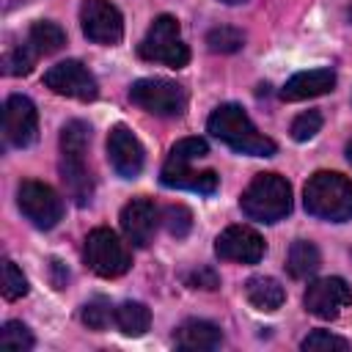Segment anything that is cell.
I'll return each mask as SVG.
<instances>
[{"label": "cell", "mask_w": 352, "mask_h": 352, "mask_svg": "<svg viewBox=\"0 0 352 352\" xmlns=\"http://www.w3.org/2000/svg\"><path fill=\"white\" fill-rule=\"evenodd\" d=\"M88 138H91V126L80 118L69 121L60 129V179L66 184L69 198L77 206H85L94 195V176L85 162Z\"/></svg>", "instance_id": "cell-1"}, {"label": "cell", "mask_w": 352, "mask_h": 352, "mask_svg": "<svg viewBox=\"0 0 352 352\" xmlns=\"http://www.w3.org/2000/svg\"><path fill=\"white\" fill-rule=\"evenodd\" d=\"M206 126H209V132H212L217 140H223L226 146H231V148L239 151V154L272 157V154L278 151V146H275L270 138H264V135L253 126L250 116H248L239 104H234V102L214 107V113L209 116Z\"/></svg>", "instance_id": "cell-2"}, {"label": "cell", "mask_w": 352, "mask_h": 352, "mask_svg": "<svg viewBox=\"0 0 352 352\" xmlns=\"http://www.w3.org/2000/svg\"><path fill=\"white\" fill-rule=\"evenodd\" d=\"M302 204L305 212L319 220H330V223L352 220V182L336 170H316L305 182Z\"/></svg>", "instance_id": "cell-3"}, {"label": "cell", "mask_w": 352, "mask_h": 352, "mask_svg": "<svg viewBox=\"0 0 352 352\" xmlns=\"http://www.w3.org/2000/svg\"><path fill=\"white\" fill-rule=\"evenodd\" d=\"M239 206L256 223H278L292 212V184L278 173H258L245 187Z\"/></svg>", "instance_id": "cell-4"}, {"label": "cell", "mask_w": 352, "mask_h": 352, "mask_svg": "<svg viewBox=\"0 0 352 352\" xmlns=\"http://www.w3.org/2000/svg\"><path fill=\"white\" fill-rule=\"evenodd\" d=\"M138 55H140L143 60L165 63V66H170V69L187 66L190 50H187L184 38H182L179 22H176L170 14H160V16L148 25L143 41L138 44Z\"/></svg>", "instance_id": "cell-5"}, {"label": "cell", "mask_w": 352, "mask_h": 352, "mask_svg": "<svg viewBox=\"0 0 352 352\" xmlns=\"http://www.w3.org/2000/svg\"><path fill=\"white\" fill-rule=\"evenodd\" d=\"M129 102L154 116H182L187 107V94L168 77H143L132 82Z\"/></svg>", "instance_id": "cell-6"}, {"label": "cell", "mask_w": 352, "mask_h": 352, "mask_svg": "<svg viewBox=\"0 0 352 352\" xmlns=\"http://www.w3.org/2000/svg\"><path fill=\"white\" fill-rule=\"evenodd\" d=\"M85 264L102 278H118L129 270V248L113 228H94L85 236Z\"/></svg>", "instance_id": "cell-7"}, {"label": "cell", "mask_w": 352, "mask_h": 352, "mask_svg": "<svg viewBox=\"0 0 352 352\" xmlns=\"http://www.w3.org/2000/svg\"><path fill=\"white\" fill-rule=\"evenodd\" d=\"M16 204L22 209V214L36 226V228H55L58 220L63 217V201L60 195L44 184V182H36V179H28L19 184L16 190Z\"/></svg>", "instance_id": "cell-8"}, {"label": "cell", "mask_w": 352, "mask_h": 352, "mask_svg": "<svg viewBox=\"0 0 352 352\" xmlns=\"http://www.w3.org/2000/svg\"><path fill=\"white\" fill-rule=\"evenodd\" d=\"M80 25L94 44H118L124 36V16L110 0H85L80 6Z\"/></svg>", "instance_id": "cell-9"}, {"label": "cell", "mask_w": 352, "mask_h": 352, "mask_svg": "<svg viewBox=\"0 0 352 352\" xmlns=\"http://www.w3.org/2000/svg\"><path fill=\"white\" fill-rule=\"evenodd\" d=\"M44 85L60 96L69 99H80V102H91L99 94L96 77L80 63V60H60L55 66H50L44 72Z\"/></svg>", "instance_id": "cell-10"}, {"label": "cell", "mask_w": 352, "mask_h": 352, "mask_svg": "<svg viewBox=\"0 0 352 352\" xmlns=\"http://www.w3.org/2000/svg\"><path fill=\"white\" fill-rule=\"evenodd\" d=\"M305 311L319 319H336L346 305H352V289L344 278H319L302 294Z\"/></svg>", "instance_id": "cell-11"}, {"label": "cell", "mask_w": 352, "mask_h": 352, "mask_svg": "<svg viewBox=\"0 0 352 352\" xmlns=\"http://www.w3.org/2000/svg\"><path fill=\"white\" fill-rule=\"evenodd\" d=\"M3 135L16 148H25L36 140L38 113H36V104L28 96L14 94V96L6 99V104H3Z\"/></svg>", "instance_id": "cell-12"}, {"label": "cell", "mask_w": 352, "mask_h": 352, "mask_svg": "<svg viewBox=\"0 0 352 352\" xmlns=\"http://www.w3.org/2000/svg\"><path fill=\"white\" fill-rule=\"evenodd\" d=\"M264 250H267V245H264L261 234L250 226H228L214 239V253L226 261L258 264L264 258Z\"/></svg>", "instance_id": "cell-13"}, {"label": "cell", "mask_w": 352, "mask_h": 352, "mask_svg": "<svg viewBox=\"0 0 352 352\" xmlns=\"http://www.w3.org/2000/svg\"><path fill=\"white\" fill-rule=\"evenodd\" d=\"M107 160L121 179H135L143 170L146 151L126 124H116L107 135Z\"/></svg>", "instance_id": "cell-14"}, {"label": "cell", "mask_w": 352, "mask_h": 352, "mask_svg": "<svg viewBox=\"0 0 352 352\" xmlns=\"http://www.w3.org/2000/svg\"><path fill=\"white\" fill-rule=\"evenodd\" d=\"M160 226V209L148 198H132L121 209V231L135 248H146Z\"/></svg>", "instance_id": "cell-15"}, {"label": "cell", "mask_w": 352, "mask_h": 352, "mask_svg": "<svg viewBox=\"0 0 352 352\" xmlns=\"http://www.w3.org/2000/svg\"><path fill=\"white\" fill-rule=\"evenodd\" d=\"M160 182L165 187H179V190H190L198 195H212L220 184V176L214 170H192L190 162L165 160V165L160 170Z\"/></svg>", "instance_id": "cell-16"}, {"label": "cell", "mask_w": 352, "mask_h": 352, "mask_svg": "<svg viewBox=\"0 0 352 352\" xmlns=\"http://www.w3.org/2000/svg\"><path fill=\"white\" fill-rule=\"evenodd\" d=\"M333 88H336V72H333V69L297 72V74L289 77L286 85L280 88V99H283V102H300V99H311V96L330 94Z\"/></svg>", "instance_id": "cell-17"}, {"label": "cell", "mask_w": 352, "mask_h": 352, "mask_svg": "<svg viewBox=\"0 0 352 352\" xmlns=\"http://www.w3.org/2000/svg\"><path fill=\"white\" fill-rule=\"evenodd\" d=\"M173 344L187 352H206V349H217L223 344V333L217 324H212L206 319H187L176 327Z\"/></svg>", "instance_id": "cell-18"}, {"label": "cell", "mask_w": 352, "mask_h": 352, "mask_svg": "<svg viewBox=\"0 0 352 352\" xmlns=\"http://www.w3.org/2000/svg\"><path fill=\"white\" fill-rule=\"evenodd\" d=\"M245 297L258 311H278L283 305V300H286V292H283V286L275 278H270V275H253L245 283Z\"/></svg>", "instance_id": "cell-19"}, {"label": "cell", "mask_w": 352, "mask_h": 352, "mask_svg": "<svg viewBox=\"0 0 352 352\" xmlns=\"http://www.w3.org/2000/svg\"><path fill=\"white\" fill-rule=\"evenodd\" d=\"M319 264H322V256L314 242H308V239L292 242L289 256H286V270L292 278H308L319 270Z\"/></svg>", "instance_id": "cell-20"}, {"label": "cell", "mask_w": 352, "mask_h": 352, "mask_svg": "<svg viewBox=\"0 0 352 352\" xmlns=\"http://www.w3.org/2000/svg\"><path fill=\"white\" fill-rule=\"evenodd\" d=\"M28 44H30L38 55H55L58 50H63L66 33H63L60 25L47 22V19H38V22H33L30 30H28Z\"/></svg>", "instance_id": "cell-21"}, {"label": "cell", "mask_w": 352, "mask_h": 352, "mask_svg": "<svg viewBox=\"0 0 352 352\" xmlns=\"http://www.w3.org/2000/svg\"><path fill=\"white\" fill-rule=\"evenodd\" d=\"M116 324H118V330H121L124 336L138 338V336H143V333L148 330V324H151V311H148L143 302H138V300H126V302H121V305L116 308Z\"/></svg>", "instance_id": "cell-22"}, {"label": "cell", "mask_w": 352, "mask_h": 352, "mask_svg": "<svg viewBox=\"0 0 352 352\" xmlns=\"http://www.w3.org/2000/svg\"><path fill=\"white\" fill-rule=\"evenodd\" d=\"M80 319L82 324H88L91 330H104L110 324V319H116V308L110 305L107 297H91L82 311H80Z\"/></svg>", "instance_id": "cell-23"}, {"label": "cell", "mask_w": 352, "mask_h": 352, "mask_svg": "<svg viewBox=\"0 0 352 352\" xmlns=\"http://www.w3.org/2000/svg\"><path fill=\"white\" fill-rule=\"evenodd\" d=\"M36 50L30 44H19L14 50H8L3 55V72L11 74V77H22V74H30L33 63H36Z\"/></svg>", "instance_id": "cell-24"}, {"label": "cell", "mask_w": 352, "mask_h": 352, "mask_svg": "<svg viewBox=\"0 0 352 352\" xmlns=\"http://www.w3.org/2000/svg\"><path fill=\"white\" fill-rule=\"evenodd\" d=\"M206 44H209L212 52H236L245 44V33L236 30V28L223 25V28H214V30L206 33Z\"/></svg>", "instance_id": "cell-25"}, {"label": "cell", "mask_w": 352, "mask_h": 352, "mask_svg": "<svg viewBox=\"0 0 352 352\" xmlns=\"http://www.w3.org/2000/svg\"><path fill=\"white\" fill-rule=\"evenodd\" d=\"M162 223H165V228H168L170 236H179L182 239L192 228V212L187 206H182V204H170L162 212Z\"/></svg>", "instance_id": "cell-26"}, {"label": "cell", "mask_w": 352, "mask_h": 352, "mask_svg": "<svg viewBox=\"0 0 352 352\" xmlns=\"http://www.w3.org/2000/svg\"><path fill=\"white\" fill-rule=\"evenodd\" d=\"M305 352H346L349 349V341L346 338H341V336H333V333H327V330H314L311 336H305L302 338V344H300Z\"/></svg>", "instance_id": "cell-27"}, {"label": "cell", "mask_w": 352, "mask_h": 352, "mask_svg": "<svg viewBox=\"0 0 352 352\" xmlns=\"http://www.w3.org/2000/svg\"><path fill=\"white\" fill-rule=\"evenodd\" d=\"M0 346L28 352V349H33V336L22 322H6L3 330H0Z\"/></svg>", "instance_id": "cell-28"}, {"label": "cell", "mask_w": 352, "mask_h": 352, "mask_svg": "<svg viewBox=\"0 0 352 352\" xmlns=\"http://www.w3.org/2000/svg\"><path fill=\"white\" fill-rule=\"evenodd\" d=\"M25 294H28V278L22 275V270L11 258H6L3 261V297L6 300H19Z\"/></svg>", "instance_id": "cell-29"}, {"label": "cell", "mask_w": 352, "mask_h": 352, "mask_svg": "<svg viewBox=\"0 0 352 352\" xmlns=\"http://www.w3.org/2000/svg\"><path fill=\"white\" fill-rule=\"evenodd\" d=\"M206 154H209V146H206L204 138H182V140L170 148L168 160H173V162H192V160L206 157Z\"/></svg>", "instance_id": "cell-30"}, {"label": "cell", "mask_w": 352, "mask_h": 352, "mask_svg": "<svg viewBox=\"0 0 352 352\" xmlns=\"http://www.w3.org/2000/svg\"><path fill=\"white\" fill-rule=\"evenodd\" d=\"M322 129V113L319 110H308V113H300L294 121H292V138L294 140H311L316 132Z\"/></svg>", "instance_id": "cell-31"}, {"label": "cell", "mask_w": 352, "mask_h": 352, "mask_svg": "<svg viewBox=\"0 0 352 352\" xmlns=\"http://www.w3.org/2000/svg\"><path fill=\"white\" fill-rule=\"evenodd\" d=\"M187 283L192 289H217L220 286V278H217V272L212 267H198V270H192L187 275Z\"/></svg>", "instance_id": "cell-32"}, {"label": "cell", "mask_w": 352, "mask_h": 352, "mask_svg": "<svg viewBox=\"0 0 352 352\" xmlns=\"http://www.w3.org/2000/svg\"><path fill=\"white\" fill-rule=\"evenodd\" d=\"M50 267H52V275H55V278H52L55 289H63V286H66V280H69V272L63 270V264H60L58 258H52V261H50Z\"/></svg>", "instance_id": "cell-33"}, {"label": "cell", "mask_w": 352, "mask_h": 352, "mask_svg": "<svg viewBox=\"0 0 352 352\" xmlns=\"http://www.w3.org/2000/svg\"><path fill=\"white\" fill-rule=\"evenodd\" d=\"M346 160H349V162H352V140H349V143H346Z\"/></svg>", "instance_id": "cell-34"}, {"label": "cell", "mask_w": 352, "mask_h": 352, "mask_svg": "<svg viewBox=\"0 0 352 352\" xmlns=\"http://www.w3.org/2000/svg\"><path fill=\"white\" fill-rule=\"evenodd\" d=\"M223 3H228V6H239V3H248V0H223Z\"/></svg>", "instance_id": "cell-35"}]
</instances>
